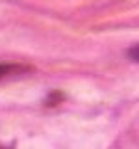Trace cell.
<instances>
[{"instance_id": "obj_2", "label": "cell", "mask_w": 139, "mask_h": 149, "mask_svg": "<svg viewBox=\"0 0 139 149\" xmlns=\"http://www.w3.org/2000/svg\"><path fill=\"white\" fill-rule=\"evenodd\" d=\"M128 58L132 60V62H136V63H139V43H136V45H132L128 49Z\"/></svg>"}, {"instance_id": "obj_1", "label": "cell", "mask_w": 139, "mask_h": 149, "mask_svg": "<svg viewBox=\"0 0 139 149\" xmlns=\"http://www.w3.org/2000/svg\"><path fill=\"white\" fill-rule=\"evenodd\" d=\"M17 69H21V67L19 65H11V63H0V78L9 73H17Z\"/></svg>"}]
</instances>
